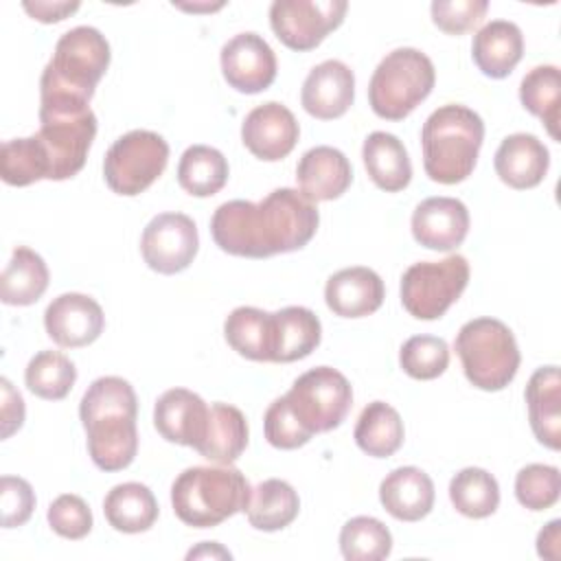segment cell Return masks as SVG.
<instances>
[{
  "instance_id": "obj_15",
  "label": "cell",
  "mask_w": 561,
  "mask_h": 561,
  "mask_svg": "<svg viewBox=\"0 0 561 561\" xmlns=\"http://www.w3.org/2000/svg\"><path fill=\"white\" fill-rule=\"evenodd\" d=\"M44 327L55 344L64 348H79L92 344L103 333L105 316L94 298L68 291L46 307Z\"/></svg>"
},
{
  "instance_id": "obj_11",
  "label": "cell",
  "mask_w": 561,
  "mask_h": 561,
  "mask_svg": "<svg viewBox=\"0 0 561 561\" xmlns=\"http://www.w3.org/2000/svg\"><path fill=\"white\" fill-rule=\"evenodd\" d=\"M169 145L149 129H131L116 138L105 153L103 175L107 186L125 197L147 191L167 169Z\"/></svg>"
},
{
  "instance_id": "obj_9",
  "label": "cell",
  "mask_w": 561,
  "mask_h": 561,
  "mask_svg": "<svg viewBox=\"0 0 561 561\" xmlns=\"http://www.w3.org/2000/svg\"><path fill=\"white\" fill-rule=\"evenodd\" d=\"M285 401L302 430L313 436L342 425L353 405V390L340 370L318 366L291 383Z\"/></svg>"
},
{
  "instance_id": "obj_13",
  "label": "cell",
  "mask_w": 561,
  "mask_h": 561,
  "mask_svg": "<svg viewBox=\"0 0 561 561\" xmlns=\"http://www.w3.org/2000/svg\"><path fill=\"white\" fill-rule=\"evenodd\" d=\"M199 248L197 226L184 213H160L142 230L140 252L145 263L158 274L186 270Z\"/></svg>"
},
{
  "instance_id": "obj_20",
  "label": "cell",
  "mask_w": 561,
  "mask_h": 561,
  "mask_svg": "<svg viewBox=\"0 0 561 561\" xmlns=\"http://www.w3.org/2000/svg\"><path fill=\"white\" fill-rule=\"evenodd\" d=\"M381 276L364 265L344 267L329 276L324 285L327 307L342 318H364L375 313L383 302Z\"/></svg>"
},
{
  "instance_id": "obj_47",
  "label": "cell",
  "mask_w": 561,
  "mask_h": 561,
  "mask_svg": "<svg viewBox=\"0 0 561 561\" xmlns=\"http://www.w3.org/2000/svg\"><path fill=\"white\" fill-rule=\"evenodd\" d=\"M22 7L31 18L50 24L72 15L81 4L79 2H24Z\"/></svg>"
},
{
  "instance_id": "obj_2",
  "label": "cell",
  "mask_w": 561,
  "mask_h": 561,
  "mask_svg": "<svg viewBox=\"0 0 561 561\" xmlns=\"http://www.w3.org/2000/svg\"><path fill=\"white\" fill-rule=\"evenodd\" d=\"M79 416L88 434V451L101 471L129 467L138 451V401L123 377H99L81 397Z\"/></svg>"
},
{
  "instance_id": "obj_14",
  "label": "cell",
  "mask_w": 561,
  "mask_h": 561,
  "mask_svg": "<svg viewBox=\"0 0 561 561\" xmlns=\"http://www.w3.org/2000/svg\"><path fill=\"white\" fill-rule=\"evenodd\" d=\"M221 72L230 88L256 94L276 79V55L259 33H239L221 46Z\"/></svg>"
},
{
  "instance_id": "obj_46",
  "label": "cell",
  "mask_w": 561,
  "mask_h": 561,
  "mask_svg": "<svg viewBox=\"0 0 561 561\" xmlns=\"http://www.w3.org/2000/svg\"><path fill=\"white\" fill-rule=\"evenodd\" d=\"M0 390H2V403H0V423H2V438H9L13 432H18L24 423V399L22 394L13 388V383L2 377L0 379Z\"/></svg>"
},
{
  "instance_id": "obj_36",
  "label": "cell",
  "mask_w": 561,
  "mask_h": 561,
  "mask_svg": "<svg viewBox=\"0 0 561 561\" xmlns=\"http://www.w3.org/2000/svg\"><path fill=\"white\" fill-rule=\"evenodd\" d=\"M449 500L460 515L482 519L497 511L500 486L486 469L465 467L449 482Z\"/></svg>"
},
{
  "instance_id": "obj_5",
  "label": "cell",
  "mask_w": 561,
  "mask_h": 561,
  "mask_svg": "<svg viewBox=\"0 0 561 561\" xmlns=\"http://www.w3.org/2000/svg\"><path fill=\"white\" fill-rule=\"evenodd\" d=\"M250 484L230 467H188L171 486L173 513L193 528H210L248 508Z\"/></svg>"
},
{
  "instance_id": "obj_42",
  "label": "cell",
  "mask_w": 561,
  "mask_h": 561,
  "mask_svg": "<svg viewBox=\"0 0 561 561\" xmlns=\"http://www.w3.org/2000/svg\"><path fill=\"white\" fill-rule=\"evenodd\" d=\"M48 524L64 539H83L92 530V511L83 497L64 493L48 506Z\"/></svg>"
},
{
  "instance_id": "obj_35",
  "label": "cell",
  "mask_w": 561,
  "mask_h": 561,
  "mask_svg": "<svg viewBox=\"0 0 561 561\" xmlns=\"http://www.w3.org/2000/svg\"><path fill=\"white\" fill-rule=\"evenodd\" d=\"M522 105L541 118L548 134L559 140V105H561V72L557 66H535L519 83Z\"/></svg>"
},
{
  "instance_id": "obj_32",
  "label": "cell",
  "mask_w": 561,
  "mask_h": 561,
  "mask_svg": "<svg viewBox=\"0 0 561 561\" xmlns=\"http://www.w3.org/2000/svg\"><path fill=\"white\" fill-rule=\"evenodd\" d=\"M300 511V500L294 486L285 480L270 478L259 482L248 502V522L256 530L274 533L289 526Z\"/></svg>"
},
{
  "instance_id": "obj_44",
  "label": "cell",
  "mask_w": 561,
  "mask_h": 561,
  "mask_svg": "<svg viewBox=\"0 0 561 561\" xmlns=\"http://www.w3.org/2000/svg\"><path fill=\"white\" fill-rule=\"evenodd\" d=\"M486 9V0H434L432 22L449 35H460L478 26Z\"/></svg>"
},
{
  "instance_id": "obj_39",
  "label": "cell",
  "mask_w": 561,
  "mask_h": 561,
  "mask_svg": "<svg viewBox=\"0 0 561 561\" xmlns=\"http://www.w3.org/2000/svg\"><path fill=\"white\" fill-rule=\"evenodd\" d=\"M340 550L348 561H379L392 550V535L377 517L359 515L340 530Z\"/></svg>"
},
{
  "instance_id": "obj_38",
  "label": "cell",
  "mask_w": 561,
  "mask_h": 561,
  "mask_svg": "<svg viewBox=\"0 0 561 561\" xmlns=\"http://www.w3.org/2000/svg\"><path fill=\"white\" fill-rule=\"evenodd\" d=\"M24 381L35 397L59 401L72 390L77 381V368L59 351H39L26 364Z\"/></svg>"
},
{
  "instance_id": "obj_8",
  "label": "cell",
  "mask_w": 561,
  "mask_h": 561,
  "mask_svg": "<svg viewBox=\"0 0 561 561\" xmlns=\"http://www.w3.org/2000/svg\"><path fill=\"white\" fill-rule=\"evenodd\" d=\"M35 136L48 153V180H68L85 164L96 136V116L88 103L39 101V129Z\"/></svg>"
},
{
  "instance_id": "obj_19",
  "label": "cell",
  "mask_w": 561,
  "mask_h": 561,
  "mask_svg": "<svg viewBox=\"0 0 561 561\" xmlns=\"http://www.w3.org/2000/svg\"><path fill=\"white\" fill-rule=\"evenodd\" d=\"M206 423L208 405L193 390L171 388L156 401L153 425L169 443L197 447L204 438Z\"/></svg>"
},
{
  "instance_id": "obj_31",
  "label": "cell",
  "mask_w": 561,
  "mask_h": 561,
  "mask_svg": "<svg viewBox=\"0 0 561 561\" xmlns=\"http://www.w3.org/2000/svg\"><path fill=\"white\" fill-rule=\"evenodd\" d=\"M48 287V267L44 259L26 248L18 245L0 276V298L4 305L26 307L42 298Z\"/></svg>"
},
{
  "instance_id": "obj_18",
  "label": "cell",
  "mask_w": 561,
  "mask_h": 561,
  "mask_svg": "<svg viewBox=\"0 0 561 561\" xmlns=\"http://www.w3.org/2000/svg\"><path fill=\"white\" fill-rule=\"evenodd\" d=\"M469 232V210L456 197H427L412 213V234L427 250L449 252Z\"/></svg>"
},
{
  "instance_id": "obj_30",
  "label": "cell",
  "mask_w": 561,
  "mask_h": 561,
  "mask_svg": "<svg viewBox=\"0 0 561 561\" xmlns=\"http://www.w3.org/2000/svg\"><path fill=\"white\" fill-rule=\"evenodd\" d=\"M107 524L118 533H145L158 519V502L140 482L116 484L103 500Z\"/></svg>"
},
{
  "instance_id": "obj_16",
  "label": "cell",
  "mask_w": 561,
  "mask_h": 561,
  "mask_svg": "<svg viewBox=\"0 0 561 561\" xmlns=\"http://www.w3.org/2000/svg\"><path fill=\"white\" fill-rule=\"evenodd\" d=\"M298 136L300 127L296 116L278 101H267L254 107L241 125L243 145L252 156L265 162H276L289 156Z\"/></svg>"
},
{
  "instance_id": "obj_28",
  "label": "cell",
  "mask_w": 561,
  "mask_h": 561,
  "mask_svg": "<svg viewBox=\"0 0 561 561\" xmlns=\"http://www.w3.org/2000/svg\"><path fill=\"white\" fill-rule=\"evenodd\" d=\"M370 180L386 193L403 191L412 180V164L403 142L388 131H373L362 147Z\"/></svg>"
},
{
  "instance_id": "obj_37",
  "label": "cell",
  "mask_w": 561,
  "mask_h": 561,
  "mask_svg": "<svg viewBox=\"0 0 561 561\" xmlns=\"http://www.w3.org/2000/svg\"><path fill=\"white\" fill-rule=\"evenodd\" d=\"M0 175L11 186H28L37 180H48L50 162L42 140L35 134L7 140L0 149Z\"/></svg>"
},
{
  "instance_id": "obj_23",
  "label": "cell",
  "mask_w": 561,
  "mask_h": 561,
  "mask_svg": "<svg viewBox=\"0 0 561 561\" xmlns=\"http://www.w3.org/2000/svg\"><path fill=\"white\" fill-rule=\"evenodd\" d=\"M381 506L401 522H419L434 506V482L419 467L392 469L379 484Z\"/></svg>"
},
{
  "instance_id": "obj_25",
  "label": "cell",
  "mask_w": 561,
  "mask_h": 561,
  "mask_svg": "<svg viewBox=\"0 0 561 561\" xmlns=\"http://www.w3.org/2000/svg\"><path fill=\"white\" fill-rule=\"evenodd\" d=\"M524 55V35L515 22L493 20L484 24L471 44V57L482 75L504 79Z\"/></svg>"
},
{
  "instance_id": "obj_4",
  "label": "cell",
  "mask_w": 561,
  "mask_h": 561,
  "mask_svg": "<svg viewBox=\"0 0 561 561\" xmlns=\"http://www.w3.org/2000/svg\"><path fill=\"white\" fill-rule=\"evenodd\" d=\"M110 66V44L94 26L66 31L39 79V101L90 103Z\"/></svg>"
},
{
  "instance_id": "obj_17",
  "label": "cell",
  "mask_w": 561,
  "mask_h": 561,
  "mask_svg": "<svg viewBox=\"0 0 561 561\" xmlns=\"http://www.w3.org/2000/svg\"><path fill=\"white\" fill-rule=\"evenodd\" d=\"M355 99V75L340 59H327L313 66L302 83L300 103L307 114L320 121H333L346 114Z\"/></svg>"
},
{
  "instance_id": "obj_3",
  "label": "cell",
  "mask_w": 561,
  "mask_h": 561,
  "mask_svg": "<svg viewBox=\"0 0 561 561\" xmlns=\"http://www.w3.org/2000/svg\"><path fill=\"white\" fill-rule=\"evenodd\" d=\"M484 123L473 110L449 103L434 110L421 129L423 169L438 184L467 180L478 162Z\"/></svg>"
},
{
  "instance_id": "obj_6",
  "label": "cell",
  "mask_w": 561,
  "mask_h": 561,
  "mask_svg": "<svg viewBox=\"0 0 561 561\" xmlns=\"http://www.w3.org/2000/svg\"><path fill=\"white\" fill-rule=\"evenodd\" d=\"M456 353L467 379L486 392L506 388L519 368V348L513 331L495 318H473L456 335Z\"/></svg>"
},
{
  "instance_id": "obj_22",
  "label": "cell",
  "mask_w": 561,
  "mask_h": 561,
  "mask_svg": "<svg viewBox=\"0 0 561 561\" xmlns=\"http://www.w3.org/2000/svg\"><path fill=\"white\" fill-rule=\"evenodd\" d=\"M495 173L511 188L537 186L550 167V153L546 145L533 134H511L495 151Z\"/></svg>"
},
{
  "instance_id": "obj_45",
  "label": "cell",
  "mask_w": 561,
  "mask_h": 561,
  "mask_svg": "<svg viewBox=\"0 0 561 561\" xmlns=\"http://www.w3.org/2000/svg\"><path fill=\"white\" fill-rule=\"evenodd\" d=\"M0 508H2V526L15 528L28 522L35 508L33 486L18 476H2L0 480Z\"/></svg>"
},
{
  "instance_id": "obj_34",
  "label": "cell",
  "mask_w": 561,
  "mask_h": 561,
  "mask_svg": "<svg viewBox=\"0 0 561 561\" xmlns=\"http://www.w3.org/2000/svg\"><path fill=\"white\" fill-rule=\"evenodd\" d=\"M180 186L195 197H210L228 182V160L208 145H191L178 162Z\"/></svg>"
},
{
  "instance_id": "obj_7",
  "label": "cell",
  "mask_w": 561,
  "mask_h": 561,
  "mask_svg": "<svg viewBox=\"0 0 561 561\" xmlns=\"http://www.w3.org/2000/svg\"><path fill=\"white\" fill-rule=\"evenodd\" d=\"M436 70L419 48H394L375 68L368 83V103L379 118L401 121L434 88Z\"/></svg>"
},
{
  "instance_id": "obj_21",
  "label": "cell",
  "mask_w": 561,
  "mask_h": 561,
  "mask_svg": "<svg viewBox=\"0 0 561 561\" xmlns=\"http://www.w3.org/2000/svg\"><path fill=\"white\" fill-rule=\"evenodd\" d=\"M296 182L300 193L316 202L337 199L353 182V169L348 158L329 145L313 147L302 153L296 167Z\"/></svg>"
},
{
  "instance_id": "obj_1",
  "label": "cell",
  "mask_w": 561,
  "mask_h": 561,
  "mask_svg": "<svg viewBox=\"0 0 561 561\" xmlns=\"http://www.w3.org/2000/svg\"><path fill=\"white\" fill-rule=\"evenodd\" d=\"M318 208L296 188H276L261 202L232 199L210 219L215 243L245 259H267L305 248L318 230Z\"/></svg>"
},
{
  "instance_id": "obj_26",
  "label": "cell",
  "mask_w": 561,
  "mask_h": 561,
  "mask_svg": "<svg viewBox=\"0 0 561 561\" xmlns=\"http://www.w3.org/2000/svg\"><path fill=\"white\" fill-rule=\"evenodd\" d=\"M248 447V421L243 412L230 403H213L202 443L195 447L206 460L232 465Z\"/></svg>"
},
{
  "instance_id": "obj_24",
  "label": "cell",
  "mask_w": 561,
  "mask_h": 561,
  "mask_svg": "<svg viewBox=\"0 0 561 561\" xmlns=\"http://www.w3.org/2000/svg\"><path fill=\"white\" fill-rule=\"evenodd\" d=\"M526 403L535 438L557 451L561 447V377L557 366L533 373L526 386Z\"/></svg>"
},
{
  "instance_id": "obj_10",
  "label": "cell",
  "mask_w": 561,
  "mask_h": 561,
  "mask_svg": "<svg viewBox=\"0 0 561 561\" xmlns=\"http://www.w3.org/2000/svg\"><path fill=\"white\" fill-rule=\"evenodd\" d=\"M467 283L469 263L462 254L414 263L401 276L403 309L416 320H436L460 298Z\"/></svg>"
},
{
  "instance_id": "obj_41",
  "label": "cell",
  "mask_w": 561,
  "mask_h": 561,
  "mask_svg": "<svg viewBox=\"0 0 561 561\" xmlns=\"http://www.w3.org/2000/svg\"><path fill=\"white\" fill-rule=\"evenodd\" d=\"M561 493V476L552 465H526L515 476V497L528 511H546L557 504Z\"/></svg>"
},
{
  "instance_id": "obj_43",
  "label": "cell",
  "mask_w": 561,
  "mask_h": 561,
  "mask_svg": "<svg viewBox=\"0 0 561 561\" xmlns=\"http://www.w3.org/2000/svg\"><path fill=\"white\" fill-rule=\"evenodd\" d=\"M265 438L276 449H296L311 440V436L302 430V425L291 414L285 397H278L270 403L263 419Z\"/></svg>"
},
{
  "instance_id": "obj_12",
  "label": "cell",
  "mask_w": 561,
  "mask_h": 561,
  "mask_svg": "<svg viewBox=\"0 0 561 561\" xmlns=\"http://www.w3.org/2000/svg\"><path fill=\"white\" fill-rule=\"evenodd\" d=\"M346 9V0H274L270 24L287 48L302 53L320 46L342 24Z\"/></svg>"
},
{
  "instance_id": "obj_40",
  "label": "cell",
  "mask_w": 561,
  "mask_h": 561,
  "mask_svg": "<svg viewBox=\"0 0 561 561\" xmlns=\"http://www.w3.org/2000/svg\"><path fill=\"white\" fill-rule=\"evenodd\" d=\"M399 364L412 379H436L449 366V346L443 337L414 335L403 342Z\"/></svg>"
},
{
  "instance_id": "obj_29",
  "label": "cell",
  "mask_w": 561,
  "mask_h": 561,
  "mask_svg": "<svg viewBox=\"0 0 561 561\" xmlns=\"http://www.w3.org/2000/svg\"><path fill=\"white\" fill-rule=\"evenodd\" d=\"M226 342L241 357L252 362H272L274 320L272 313L256 307H237L224 322Z\"/></svg>"
},
{
  "instance_id": "obj_49",
  "label": "cell",
  "mask_w": 561,
  "mask_h": 561,
  "mask_svg": "<svg viewBox=\"0 0 561 561\" xmlns=\"http://www.w3.org/2000/svg\"><path fill=\"white\" fill-rule=\"evenodd\" d=\"M224 557V559H230V552L228 550H224V548H219L215 541H204L197 550H191L186 557L188 559H197V557Z\"/></svg>"
},
{
  "instance_id": "obj_48",
  "label": "cell",
  "mask_w": 561,
  "mask_h": 561,
  "mask_svg": "<svg viewBox=\"0 0 561 561\" xmlns=\"http://www.w3.org/2000/svg\"><path fill=\"white\" fill-rule=\"evenodd\" d=\"M559 543H561V519H552L537 535V552L543 559L559 561Z\"/></svg>"
},
{
  "instance_id": "obj_33",
  "label": "cell",
  "mask_w": 561,
  "mask_h": 561,
  "mask_svg": "<svg viewBox=\"0 0 561 561\" xmlns=\"http://www.w3.org/2000/svg\"><path fill=\"white\" fill-rule=\"evenodd\" d=\"M353 436L364 454L388 458L403 443V421L386 401H373L362 410Z\"/></svg>"
},
{
  "instance_id": "obj_27",
  "label": "cell",
  "mask_w": 561,
  "mask_h": 561,
  "mask_svg": "<svg viewBox=\"0 0 561 561\" xmlns=\"http://www.w3.org/2000/svg\"><path fill=\"white\" fill-rule=\"evenodd\" d=\"M274 320V364H289L307 357L322 337V324L318 316L307 307H285L272 313Z\"/></svg>"
}]
</instances>
